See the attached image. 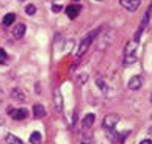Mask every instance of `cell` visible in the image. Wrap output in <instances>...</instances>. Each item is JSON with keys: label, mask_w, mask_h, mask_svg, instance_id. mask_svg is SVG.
<instances>
[{"label": "cell", "mask_w": 152, "mask_h": 144, "mask_svg": "<svg viewBox=\"0 0 152 144\" xmlns=\"http://www.w3.org/2000/svg\"><path fill=\"white\" fill-rule=\"evenodd\" d=\"M96 83H97V86L100 88V91H102V92H108V86H107V83L102 79H97V81H96Z\"/></svg>", "instance_id": "obj_15"}, {"label": "cell", "mask_w": 152, "mask_h": 144, "mask_svg": "<svg viewBox=\"0 0 152 144\" xmlns=\"http://www.w3.org/2000/svg\"><path fill=\"white\" fill-rule=\"evenodd\" d=\"M151 118H152V116H151Z\"/></svg>", "instance_id": "obj_26"}, {"label": "cell", "mask_w": 152, "mask_h": 144, "mask_svg": "<svg viewBox=\"0 0 152 144\" xmlns=\"http://www.w3.org/2000/svg\"><path fill=\"white\" fill-rule=\"evenodd\" d=\"M119 2L127 11H132V13L137 11L140 8V5H141V0H119Z\"/></svg>", "instance_id": "obj_4"}, {"label": "cell", "mask_w": 152, "mask_h": 144, "mask_svg": "<svg viewBox=\"0 0 152 144\" xmlns=\"http://www.w3.org/2000/svg\"><path fill=\"white\" fill-rule=\"evenodd\" d=\"M5 61H7V52L3 49H0V64H3Z\"/></svg>", "instance_id": "obj_19"}, {"label": "cell", "mask_w": 152, "mask_h": 144, "mask_svg": "<svg viewBox=\"0 0 152 144\" xmlns=\"http://www.w3.org/2000/svg\"><path fill=\"white\" fill-rule=\"evenodd\" d=\"M94 119H96V116H94L93 113L86 114L85 118H83V121H82V127H83V129H89V127H93Z\"/></svg>", "instance_id": "obj_10"}, {"label": "cell", "mask_w": 152, "mask_h": 144, "mask_svg": "<svg viewBox=\"0 0 152 144\" xmlns=\"http://www.w3.org/2000/svg\"><path fill=\"white\" fill-rule=\"evenodd\" d=\"M135 61H137V57H135V55L126 57V60H124V63H126V64H132V63H135Z\"/></svg>", "instance_id": "obj_18"}, {"label": "cell", "mask_w": 152, "mask_h": 144, "mask_svg": "<svg viewBox=\"0 0 152 144\" xmlns=\"http://www.w3.org/2000/svg\"><path fill=\"white\" fill-rule=\"evenodd\" d=\"M11 97H13L14 100H19V102H25L27 100L25 94H24V91H22L20 88H14V89L11 91Z\"/></svg>", "instance_id": "obj_7"}, {"label": "cell", "mask_w": 152, "mask_h": 144, "mask_svg": "<svg viewBox=\"0 0 152 144\" xmlns=\"http://www.w3.org/2000/svg\"><path fill=\"white\" fill-rule=\"evenodd\" d=\"M30 143L31 144H39L41 143V133H39V132H33V133L30 135Z\"/></svg>", "instance_id": "obj_14"}, {"label": "cell", "mask_w": 152, "mask_h": 144, "mask_svg": "<svg viewBox=\"0 0 152 144\" xmlns=\"http://www.w3.org/2000/svg\"><path fill=\"white\" fill-rule=\"evenodd\" d=\"M5 141H7V144H24L22 140H19V138L14 136L13 133H7V135H5Z\"/></svg>", "instance_id": "obj_12"}, {"label": "cell", "mask_w": 152, "mask_h": 144, "mask_svg": "<svg viewBox=\"0 0 152 144\" xmlns=\"http://www.w3.org/2000/svg\"><path fill=\"white\" fill-rule=\"evenodd\" d=\"M141 85H143V79L140 75H133V77H130V80H129V88H130L132 91L140 89Z\"/></svg>", "instance_id": "obj_5"}, {"label": "cell", "mask_w": 152, "mask_h": 144, "mask_svg": "<svg viewBox=\"0 0 152 144\" xmlns=\"http://www.w3.org/2000/svg\"><path fill=\"white\" fill-rule=\"evenodd\" d=\"M25 25L24 24H18L14 27V30H13V36L16 38V39H20V38H24V35H25Z\"/></svg>", "instance_id": "obj_8"}, {"label": "cell", "mask_w": 152, "mask_h": 144, "mask_svg": "<svg viewBox=\"0 0 152 144\" xmlns=\"http://www.w3.org/2000/svg\"><path fill=\"white\" fill-rule=\"evenodd\" d=\"M137 41H130L126 44V49H124V53L126 57H130V55H135V50H137Z\"/></svg>", "instance_id": "obj_9"}, {"label": "cell", "mask_w": 152, "mask_h": 144, "mask_svg": "<svg viewBox=\"0 0 152 144\" xmlns=\"http://www.w3.org/2000/svg\"><path fill=\"white\" fill-rule=\"evenodd\" d=\"M74 2H78V0H74Z\"/></svg>", "instance_id": "obj_25"}, {"label": "cell", "mask_w": 152, "mask_h": 144, "mask_svg": "<svg viewBox=\"0 0 152 144\" xmlns=\"http://www.w3.org/2000/svg\"><path fill=\"white\" fill-rule=\"evenodd\" d=\"M149 132H151V135H152V129H149Z\"/></svg>", "instance_id": "obj_23"}, {"label": "cell", "mask_w": 152, "mask_h": 144, "mask_svg": "<svg viewBox=\"0 0 152 144\" xmlns=\"http://www.w3.org/2000/svg\"><path fill=\"white\" fill-rule=\"evenodd\" d=\"M33 116H35L36 119H41V118H44V116H46V110H44L42 105L36 103L35 107H33Z\"/></svg>", "instance_id": "obj_11"}, {"label": "cell", "mask_w": 152, "mask_h": 144, "mask_svg": "<svg viewBox=\"0 0 152 144\" xmlns=\"http://www.w3.org/2000/svg\"><path fill=\"white\" fill-rule=\"evenodd\" d=\"M140 144H152V141H151V140H143Z\"/></svg>", "instance_id": "obj_21"}, {"label": "cell", "mask_w": 152, "mask_h": 144, "mask_svg": "<svg viewBox=\"0 0 152 144\" xmlns=\"http://www.w3.org/2000/svg\"><path fill=\"white\" fill-rule=\"evenodd\" d=\"M52 11H53V13H58V11H61V7H60V5H53Z\"/></svg>", "instance_id": "obj_20"}, {"label": "cell", "mask_w": 152, "mask_h": 144, "mask_svg": "<svg viewBox=\"0 0 152 144\" xmlns=\"http://www.w3.org/2000/svg\"><path fill=\"white\" fill-rule=\"evenodd\" d=\"M97 2H102V0H97Z\"/></svg>", "instance_id": "obj_24"}, {"label": "cell", "mask_w": 152, "mask_h": 144, "mask_svg": "<svg viewBox=\"0 0 152 144\" xmlns=\"http://www.w3.org/2000/svg\"><path fill=\"white\" fill-rule=\"evenodd\" d=\"M55 97H57V110H58V111H61V108H63V103H61V96H60L58 91L55 92Z\"/></svg>", "instance_id": "obj_17"}, {"label": "cell", "mask_w": 152, "mask_h": 144, "mask_svg": "<svg viewBox=\"0 0 152 144\" xmlns=\"http://www.w3.org/2000/svg\"><path fill=\"white\" fill-rule=\"evenodd\" d=\"M14 20H16V14H14V13H10V14H7V16L3 17V20H2V25H3V27H8V25L13 24Z\"/></svg>", "instance_id": "obj_13"}, {"label": "cell", "mask_w": 152, "mask_h": 144, "mask_svg": "<svg viewBox=\"0 0 152 144\" xmlns=\"http://www.w3.org/2000/svg\"><path fill=\"white\" fill-rule=\"evenodd\" d=\"M78 13H80V7H78V5H69V7L66 8V14L69 19H75L78 16Z\"/></svg>", "instance_id": "obj_6"}, {"label": "cell", "mask_w": 152, "mask_h": 144, "mask_svg": "<svg viewBox=\"0 0 152 144\" xmlns=\"http://www.w3.org/2000/svg\"><path fill=\"white\" fill-rule=\"evenodd\" d=\"M151 102H152V92H151Z\"/></svg>", "instance_id": "obj_22"}, {"label": "cell", "mask_w": 152, "mask_h": 144, "mask_svg": "<svg viewBox=\"0 0 152 144\" xmlns=\"http://www.w3.org/2000/svg\"><path fill=\"white\" fill-rule=\"evenodd\" d=\"M8 113L11 114V118H13L14 121H22V119H25L27 116H28V110H25V108H18V110L10 108Z\"/></svg>", "instance_id": "obj_3"}, {"label": "cell", "mask_w": 152, "mask_h": 144, "mask_svg": "<svg viewBox=\"0 0 152 144\" xmlns=\"http://www.w3.org/2000/svg\"><path fill=\"white\" fill-rule=\"evenodd\" d=\"M118 122H119V116L111 113V114H107L104 118V122H102V127L105 130H113L115 127L118 125Z\"/></svg>", "instance_id": "obj_2"}, {"label": "cell", "mask_w": 152, "mask_h": 144, "mask_svg": "<svg viewBox=\"0 0 152 144\" xmlns=\"http://www.w3.org/2000/svg\"><path fill=\"white\" fill-rule=\"evenodd\" d=\"M25 13L28 14V16H33V14L36 13V7H35V5H33V3L27 5V7H25Z\"/></svg>", "instance_id": "obj_16"}, {"label": "cell", "mask_w": 152, "mask_h": 144, "mask_svg": "<svg viewBox=\"0 0 152 144\" xmlns=\"http://www.w3.org/2000/svg\"><path fill=\"white\" fill-rule=\"evenodd\" d=\"M99 30H100V28L91 31V33H89V35L85 38V39H83V41L80 42V46H78V50H77V57H78V58H80L82 55H85V52L89 49V46H91V42H93V39H94V36L99 33Z\"/></svg>", "instance_id": "obj_1"}]
</instances>
